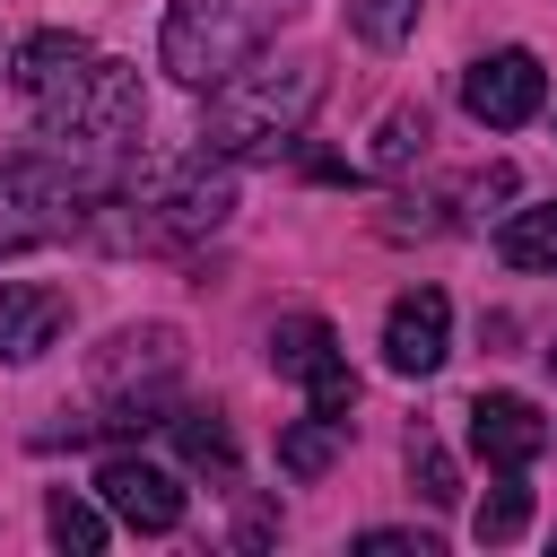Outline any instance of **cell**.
<instances>
[{
	"mask_svg": "<svg viewBox=\"0 0 557 557\" xmlns=\"http://www.w3.org/2000/svg\"><path fill=\"white\" fill-rule=\"evenodd\" d=\"M322 104V70L313 61H244L209 87L200 113V148L209 157H278Z\"/></svg>",
	"mask_w": 557,
	"mask_h": 557,
	"instance_id": "6da1fadb",
	"label": "cell"
},
{
	"mask_svg": "<svg viewBox=\"0 0 557 557\" xmlns=\"http://www.w3.org/2000/svg\"><path fill=\"white\" fill-rule=\"evenodd\" d=\"M305 0H174L165 9V35H157V70L183 78V87H218L226 70H244Z\"/></svg>",
	"mask_w": 557,
	"mask_h": 557,
	"instance_id": "7a4b0ae2",
	"label": "cell"
},
{
	"mask_svg": "<svg viewBox=\"0 0 557 557\" xmlns=\"http://www.w3.org/2000/svg\"><path fill=\"white\" fill-rule=\"evenodd\" d=\"M44 139H87V148H139V122H148V87L131 61H87L78 78H61L44 104H26Z\"/></svg>",
	"mask_w": 557,
	"mask_h": 557,
	"instance_id": "3957f363",
	"label": "cell"
},
{
	"mask_svg": "<svg viewBox=\"0 0 557 557\" xmlns=\"http://www.w3.org/2000/svg\"><path fill=\"white\" fill-rule=\"evenodd\" d=\"M270 366L305 383L313 418H339V426H348V409H357V374H348L339 331H331L322 313H287V322H270Z\"/></svg>",
	"mask_w": 557,
	"mask_h": 557,
	"instance_id": "277c9868",
	"label": "cell"
},
{
	"mask_svg": "<svg viewBox=\"0 0 557 557\" xmlns=\"http://www.w3.org/2000/svg\"><path fill=\"white\" fill-rule=\"evenodd\" d=\"M540 104H548V70H540V52H522V44H496V52H479V61L461 70V113H470L479 131H522Z\"/></svg>",
	"mask_w": 557,
	"mask_h": 557,
	"instance_id": "5b68a950",
	"label": "cell"
},
{
	"mask_svg": "<svg viewBox=\"0 0 557 557\" xmlns=\"http://www.w3.org/2000/svg\"><path fill=\"white\" fill-rule=\"evenodd\" d=\"M470 453H479L496 479H522V470L548 453V418H540L522 392H479V400H470Z\"/></svg>",
	"mask_w": 557,
	"mask_h": 557,
	"instance_id": "8992f818",
	"label": "cell"
},
{
	"mask_svg": "<svg viewBox=\"0 0 557 557\" xmlns=\"http://www.w3.org/2000/svg\"><path fill=\"white\" fill-rule=\"evenodd\" d=\"M96 496H104V513L113 522H131V531H183V479L174 470H157V461H139V453H113L104 470H96Z\"/></svg>",
	"mask_w": 557,
	"mask_h": 557,
	"instance_id": "52a82bcc",
	"label": "cell"
},
{
	"mask_svg": "<svg viewBox=\"0 0 557 557\" xmlns=\"http://www.w3.org/2000/svg\"><path fill=\"white\" fill-rule=\"evenodd\" d=\"M444 357H453V296L444 287L392 296V313H383V366L392 374H435Z\"/></svg>",
	"mask_w": 557,
	"mask_h": 557,
	"instance_id": "ba28073f",
	"label": "cell"
},
{
	"mask_svg": "<svg viewBox=\"0 0 557 557\" xmlns=\"http://www.w3.org/2000/svg\"><path fill=\"white\" fill-rule=\"evenodd\" d=\"M70 331V296L44 278H9L0 287V366H35L52 339Z\"/></svg>",
	"mask_w": 557,
	"mask_h": 557,
	"instance_id": "9c48e42d",
	"label": "cell"
},
{
	"mask_svg": "<svg viewBox=\"0 0 557 557\" xmlns=\"http://www.w3.org/2000/svg\"><path fill=\"white\" fill-rule=\"evenodd\" d=\"M87 61H96V44H87V35H70V26H44V35H26V44L9 52V87H17L26 104H44V96H52L61 78H78Z\"/></svg>",
	"mask_w": 557,
	"mask_h": 557,
	"instance_id": "30bf717a",
	"label": "cell"
},
{
	"mask_svg": "<svg viewBox=\"0 0 557 557\" xmlns=\"http://www.w3.org/2000/svg\"><path fill=\"white\" fill-rule=\"evenodd\" d=\"M496 261H505V270H557V200L505 209V226H496Z\"/></svg>",
	"mask_w": 557,
	"mask_h": 557,
	"instance_id": "8fae6325",
	"label": "cell"
},
{
	"mask_svg": "<svg viewBox=\"0 0 557 557\" xmlns=\"http://www.w3.org/2000/svg\"><path fill=\"white\" fill-rule=\"evenodd\" d=\"M165 435H174V453L191 461V470H235V426L218 418V409H165Z\"/></svg>",
	"mask_w": 557,
	"mask_h": 557,
	"instance_id": "7c38bea8",
	"label": "cell"
},
{
	"mask_svg": "<svg viewBox=\"0 0 557 557\" xmlns=\"http://www.w3.org/2000/svg\"><path fill=\"white\" fill-rule=\"evenodd\" d=\"M339 435H348L339 418H296V426L278 435V470H287V479H322V470L339 461Z\"/></svg>",
	"mask_w": 557,
	"mask_h": 557,
	"instance_id": "4fadbf2b",
	"label": "cell"
},
{
	"mask_svg": "<svg viewBox=\"0 0 557 557\" xmlns=\"http://www.w3.org/2000/svg\"><path fill=\"white\" fill-rule=\"evenodd\" d=\"M531 531V487L522 479H496L487 496H479V513H470V540L479 548H505V540H522Z\"/></svg>",
	"mask_w": 557,
	"mask_h": 557,
	"instance_id": "5bb4252c",
	"label": "cell"
},
{
	"mask_svg": "<svg viewBox=\"0 0 557 557\" xmlns=\"http://www.w3.org/2000/svg\"><path fill=\"white\" fill-rule=\"evenodd\" d=\"M418 9H426V0H348V35L374 44V52H400V44L418 35Z\"/></svg>",
	"mask_w": 557,
	"mask_h": 557,
	"instance_id": "9a60e30c",
	"label": "cell"
},
{
	"mask_svg": "<svg viewBox=\"0 0 557 557\" xmlns=\"http://www.w3.org/2000/svg\"><path fill=\"white\" fill-rule=\"evenodd\" d=\"M418 157H426V113L418 104H392L383 131H374V174H409Z\"/></svg>",
	"mask_w": 557,
	"mask_h": 557,
	"instance_id": "2e32d148",
	"label": "cell"
},
{
	"mask_svg": "<svg viewBox=\"0 0 557 557\" xmlns=\"http://www.w3.org/2000/svg\"><path fill=\"white\" fill-rule=\"evenodd\" d=\"M44 531H52V548H78V557H96V548H104V513H96L87 496H70V487L44 505Z\"/></svg>",
	"mask_w": 557,
	"mask_h": 557,
	"instance_id": "e0dca14e",
	"label": "cell"
},
{
	"mask_svg": "<svg viewBox=\"0 0 557 557\" xmlns=\"http://www.w3.org/2000/svg\"><path fill=\"white\" fill-rule=\"evenodd\" d=\"M409 479H418V496H426V505H453V496H461V487H453V461H444V444H435L426 426L409 435Z\"/></svg>",
	"mask_w": 557,
	"mask_h": 557,
	"instance_id": "ac0fdd59",
	"label": "cell"
},
{
	"mask_svg": "<svg viewBox=\"0 0 557 557\" xmlns=\"http://www.w3.org/2000/svg\"><path fill=\"white\" fill-rule=\"evenodd\" d=\"M348 548H357V557H435L426 531H357Z\"/></svg>",
	"mask_w": 557,
	"mask_h": 557,
	"instance_id": "d6986e66",
	"label": "cell"
},
{
	"mask_svg": "<svg viewBox=\"0 0 557 557\" xmlns=\"http://www.w3.org/2000/svg\"><path fill=\"white\" fill-rule=\"evenodd\" d=\"M548 366H557V348H548Z\"/></svg>",
	"mask_w": 557,
	"mask_h": 557,
	"instance_id": "ffe728a7",
	"label": "cell"
}]
</instances>
